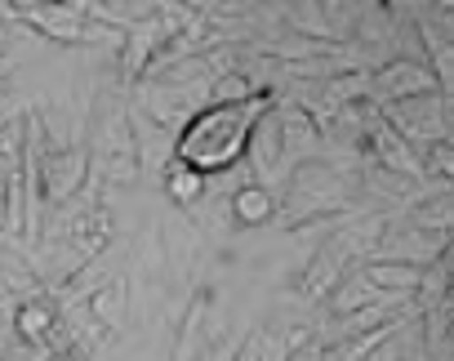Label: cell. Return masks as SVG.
Here are the masks:
<instances>
[{
    "mask_svg": "<svg viewBox=\"0 0 454 361\" xmlns=\"http://www.w3.org/2000/svg\"><path fill=\"white\" fill-rule=\"evenodd\" d=\"M272 103H277V94H254L246 103H209V107H200L178 129L174 156L183 165L200 169L205 178L241 169L246 165V152H250V138H254L259 121L272 112Z\"/></svg>",
    "mask_w": 454,
    "mask_h": 361,
    "instance_id": "1",
    "label": "cell"
},
{
    "mask_svg": "<svg viewBox=\"0 0 454 361\" xmlns=\"http://www.w3.org/2000/svg\"><path fill=\"white\" fill-rule=\"evenodd\" d=\"M343 206V174L330 161H308L290 174L286 197H281V224L294 232L303 224H312L317 215H334Z\"/></svg>",
    "mask_w": 454,
    "mask_h": 361,
    "instance_id": "2",
    "label": "cell"
},
{
    "mask_svg": "<svg viewBox=\"0 0 454 361\" xmlns=\"http://www.w3.org/2000/svg\"><path fill=\"white\" fill-rule=\"evenodd\" d=\"M90 169H94V161H90V147H85V143L59 147V152H50V156L41 161V178H45V201H50V210H59V206H67V201L81 197V188L90 184Z\"/></svg>",
    "mask_w": 454,
    "mask_h": 361,
    "instance_id": "3",
    "label": "cell"
},
{
    "mask_svg": "<svg viewBox=\"0 0 454 361\" xmlns=\"http://www.w3.org/2000/svg\"><path fill=\"white\" fill-rule=\"evenodd\" d=\"M432 85H436V76L427 67H419V63H405V59L401 63H387V67H379L370 76V94L383 98L387 107L392 103H405V98H423Z\"/></svg>",
    "mask_w": 454,
    "mask_h": 361,
    "instance_id": "4",
    "label": "cell"
},
{
    "mask_svg": "<svg viewBox=\"0 0 454 361\" xmlns=\"http://www.w3.org/2000/svg\"><path fill=\"white\" fill-rule=\"evenodd\" d=\"M129 286H165V232L160 219H147V228L129 246Z\"/></svg>",
    "mask_w": 454,
    "mask_h": 361,
    "instance_id": "5",
    "label": "cell"
},
{
    "mask_svg": "<svg viewBox=\"0 0 454 361\" xmlns=\"http://www.w3.org/2000/svg\"><path fill=\"white\" fill-rule=\"evenodd\" d=\"M227 210H232V224H241V228H263V224L277 219L281 201H277L272 188H263V184H254V178H246V184L232 192V201H227Z\"/></svg>",
    "mask_w": 454,
    "mask_h": 361,
    "instance_id": "6",
    "label": "cell"
},
{
    "mask_svg": "<svg viewBox=\"0 0 454 361\" xmlns=\"http://www.w3.org/2000/svg\"><path fill=\"white\" fill-rule=\"evenodd\" d=\"M59 299L45 290V294H32V299H19V317H14V326H19V339H27V343H50L54 339V330H59Z\"/></svg>",
    "mask_w": 454,
    "mask_h": 361,
    "instance_id": "7",
    "label": "cell"
},
{
    "mask_svg": "<svg viewBox=\"0 0 454 361\" xmlns=\"http://www.w3.org/2000/svg\"><path fill=\"white\" fill-rule=\"evenodd\" d=\"M85 308L94 312V321H98L103 330L121 334L125 321H129V277L121 272V277H112L107 286H98V290L85 299Z\"/></svg>",
    "mask_w": 454,
    "mask_h": 361,
    "instance_id": "8",
    "label": "cell"
},
{
    "mask_svg": "<svg viewBox=\"0 0 454 361\" xmlns=\"http://www.w3.org/2000/svg\"><path fill=\"white\" fill-rule=\"evenodd\" d=\"M160 184H165V197L174 201V210H196L200 201H205V192H209V178L200 174V169H192V165H183L178 156L165 165V174H160Z\"/></svg>",
    "mask_w": 454,
    "mask_h": 361,
    "instance_id": "9",
    "label": "cell"
},
{
    "mask_svg": "<svg viewBox=\"0 0 454 361\" xmlns=\"http://www.w3.org/2000/svg\"><path fill=\"white\" fill-rule=\"evenodd\" d=\"M361 272H365V281H370L374 290H383V294H410V290L423 286V272H419L414 263H401V259H374V263H365Z\"/></svg>",
    "mask_w": 454,
    "mask_h": 361,
    "instance_id": "10",
    "label": "cell"
},
{
    "mask_svg": "<svg viewBox=\"0 0 454 361\" xmlns=\"http://www.w3.org/2000/svg\"><path fill=\"white\" fill-rule=\"evenodd\" d=\"M383 299V290H374L370 281H365V272H356V277H343L334 290H330V312L334 317H352V312H361V308H374Z\"/></svg>",
    "mask_w": 454,
    "mask_h": 361,
    "instance_id": "11",
    "label": "cell"
},
{
    "mask_svg": "<svg viewBox=\"0 0 454 361\" xmlns=\"http://www.w3.org/2000/svg\"><path fill=\"white\" fill-rule=\"evenodd\" d=\"M432 161H436V165H441V169L454 178V147H436V152H432Z\"/></svg>",
    "mask_w": 454,
    "mask_h": 361,
    "instance_id": "12",
    "label": "cell"
},
{
    "mask_svg": "<svg viewBox=\"0 0 454 361\" xmlns=\"http://www.w3.org/2000/svg\"><path fill=\"white\" fill-rule=\"evenodd\" d=\"M50 361H81V357H72V352H54Z\"/></svg>",
    "mask_w": 454,
    "mask_h": 361,
    "instance_id": "13",
    "label": "cell"
},
{
    "mask_svg": "<svg viewBox=\"0 0 454 361\" xmlns=\"http://www.w3.org/2000/svg\"><path fill=\"white\" fill-rule=\"evenodd\" d=\"M450 321H454V312H450Z\"/></svg>",
    "mask_w": 454,
    "mask_h": 361,
    "instance_id": "14",
    "label": "cell"
}]
</instances>
